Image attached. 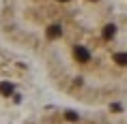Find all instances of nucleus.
<instances>
[{
    "instance_id": "1",
    "label": "nucleus",
    "mask_w": 127,
    "mask_h": 124,
    "mask_svg": "<svg viewBox=\"0 0 127 124\" xmlns=\"http://www.w3.org/2000/svg\"><path fill=\"white\" fill-rule=\"evenodd\" d=\"M73 56H75V60H78V62H82V64L91 62V52H88L86 47H82V45H75Z\"/></svg>"
},
{
    "instance_id": "4",
    "label": "nucleus",
    "mask_w": 127,
    "mask_h": 124,
    "mask_svg": "<svg viewBox=\"0 0 127 124\" xmlns=\"http://www.w3.org/2000/svg\"><path fill=\"white\" fill-rule=\"evenodd\" d=\"M67 120H69V122H78V116H75L73 111H69V113H67Z\"/></svg>"
},
{
    "instance_id": "3",
    "label": "nucleus",
    "mask_w": 127,
    "mask_h": 124,
    "mask_svg": "<svg viewBox=\"0 0 127 124\" xmlns=\"http://www.w3.org/2000/svg\"><path fill=\"white\" fill-rule=\"evenodd\" d=\"M114 62H119L121 66H127V53H116L114 56Z\"/></svg>"
},
{
    "instance_id": "2",
    "label": "nucleus",
    "mask_w": 127,
    "mask_h": 124,
    "mask_svg": "<svg viewBox=\"0 0 127 124\" xmlns=\"http://www.w3.org/2000/svg\"><path fill=\"white\" fill-rule=\"evenodd\" d=\"M114 32H116V30H114V26H112V24H108V26H103V32H101L103 41H110V39L114 36Z\"/></svg>"
}]
</instances>
